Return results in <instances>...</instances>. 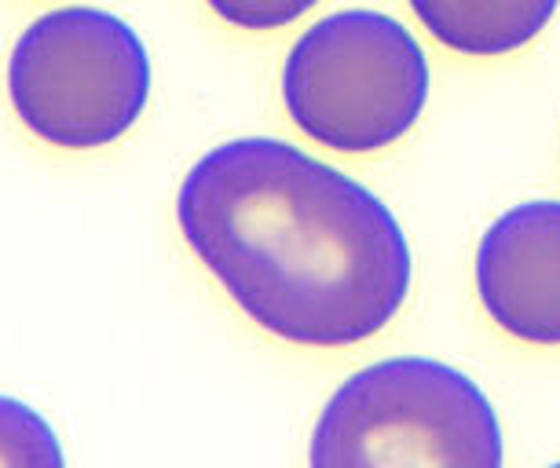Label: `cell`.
Returning <instances> with one entry per match:
<instances>
[{
  "instance_id": "1",
  "label": "cell",
  "mask_w": 560,
  "mask_h": 468,
  "mask_svg": "<svg viewBox=\"0 0 560 468\" xmlns=\"http://www.w3.org/2000/svg\"><path fill=\"white\" fill-rule=\"evenodd\" d=\"M187 246L260 329L345 348L393 323L410 293L396 212L359 179L282 140H231L176 195Z\"/></svg>"
},
{
  "instance_id": "3",
  "label": "cell",
  "mask_w": 560,
  "mask_h": 468,
  "mask_svg": "<svg viewBox=\"0 0 560 468\" xmlns=\"http://www.w3.org/2000/svg\"><path fill=\"white\" fill-rule=\"evenodd\" d=\"M282 103L293 125L330 151H382L415 129L429 103L425 48L385 12L326 15L287 56Z\"/></svg>"
},
{
  "instance_id": "4",
  "label": "cell",
  "mask_w": 560,
  "mask_h": 468,
  "mask_svg": "<svg viewBox=\"0 0 560 468\" xmlns=\"http://www.w3.org/2000/svg\"><path fill=\"white\" fill-rule=\"evenodd\" d=\"M8 95L37 140L62 151L110 147L151 100V59L125 19L89 4L56 8L15 40Z\"/></svg>"
},
{
  "instance_id": "7",
  "label": "cell",
  "mask_w": 560,
  "mask_h": 468,
  "mask_svg": "<svg viewBox=\"0 0 560 468\" xmlns=\"http://www.w3.org/2000/svg\"><path fill=\"white\" fill-rule=\"evenodd\" d=\"M62 446L34 407L0 396V465H62Z\"/></svg>"
},
{
  "instance_id": "2",
  "label": "cell",
  "mask_w": 560,
  "mask_h": 468,
  "mask_svg": "<svg viewBox=\"0 0 560 468\" xmlns=\"http://www.w3.org/2000/svg\"><path fill=\"white\" fill-rule=\"evenodd\" d=\"M505 461L502 424L477 381L436 359H385L348 377L312 432V465Z\"/></svg>"
},
{
  "instance_id": "6",
  "label": "cell",
  "mask_w": 560,
  "mask_h": 468,
  "mask_svg": "<svg viewBox=\"0 0 560 468\" xmlns=\"http://www.w3.org/2000/svg\"><path fill=\"white\" fill-rule=\"evenodd\" d=\"M560 0H410L421 26L462 56H510L542 34Z\"/></svg>"
},
{
  "instance_id": "8",
  "label": "cell",
  "mask_w": 560,
  "mask_h": 468,
  "mask_svg": "<svg viewBox=\"0 0 560 468\" xmlns=\"http://www.w3.org/2000/svg\"><path fill=\"white\" fill-rule=\"evenodd\" d=\"M206 4L238 30H282L308 15L319 0H206Z\"/></svg>"
},
{
  "instance_id": "5",
  "label": "cell",
  "mask_w": 560,
  "mask_h": 468,
  "mask_svg": "<svg viewBox=\"0 0 560 468\" xmlns=\"http://www.w3.org/2000/svg\"><path fill=\"white\" fill-rule=\"evenodd\" d=\"M477 293L510 337L560 344V201H524L491 223L477 249Z\"/></svg>"
}]
</instances>
